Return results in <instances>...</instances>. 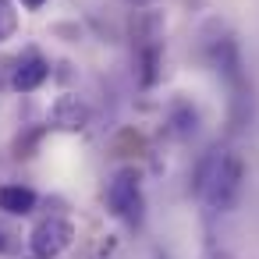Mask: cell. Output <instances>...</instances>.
I'll return each instance as SVG.
<instances>
[{
    "label": "cell",
    "mask_w": 259,
    "mask_h": 259,
    "mask_svg": "<svg viewBox=\"0 0 259 259\" xmlns=\"http://www.w3.org/2000/svg\"><path fill=\"white\" fill-rule=\"evenodd\" d=\"M107 206H110V213L121 217V220H139L142 192H139V174H135V170L114 174V181L107 185Z\"/></svg>",
    "instance_id": "2"
},
{
    "label": "cell",
    "mask_w": 259,
    "mask_h": 259,
    "mask_svg": "<svg viewBox=\"0 0 259 259\" xmlns=\"http://www.w3.org/2000/svg\"><path fill=\"white\" fill-rule=\"evenodd\" d=\"M0 209L11 213V217H25L36 209V192L25 185H4L0 188Z\"/></svg>",
    "instance_id": "6"
},
{
    "label": "cell",
    "mask_w": 259,
    "mask_h": 259,
    "mask_svg": "<svg viewBox=\"0 0 259 259\" xmlns=\"http://www.w3.org/2000/svg\"><path fill=\"white\" fill-rule=\"evenodd\" d=\"M29 259H50V255H36V252H32V255H29Z\"/></svg>",
    "instance_id": "10"
},
{
    "label": "cell",
    "mask_w": 259,
    "mask_h": 259,
    "mask_svg": "<svg viewBox=\"0 0 259 259\" xmlns=\"http://www.w3.org/2000/svg\"><path fill=\"white\" fill-rule=\"evenodd\" d=\"M22 4H25V8H29V11H39V8H43V4H47V0H22Z\"/></svg>",
    "instance_id": "8"
},
{
    "label": "cell",
    "mask_w": 259,
    "mask_h": 259,
    "mask_svg": "<svg viewBox=\"0 0 259 259\" xmlns=\"http://www.w3.org/2000/svg\"><path fill=\"white\" fill-rule=\"evenodd\" d=\"M241 160L234 153H224V156H213L206 167H202V181H199V192L206 195L209 209L217 213H227L234 202H238V192H241Z\"/></svg>",
    "instance_id": "1"
},
{
    "label": "cell",
    "mask_w": 259,
    "mask_h": 259,
    "mask_svg": "<svg viewBox=\"0 0 259 259\" xmlns=\"http://www.w3.org/2000/svg\"><path fill=\"white\" fill-rule=\"evenodd\" d=\"M15 29H18V11H15V4H11V0H0V43L11 39Z\"/></svg>",
    "instance_id": "7"
},
{
    "label": "cell",
    "mask_w": 259,
    "mask_h": 259,
    "mask_svg": "<svg viewBox=\"0 0 259 259\" xmlns=\"http://www.w3.org/2000/svg\"><path fill=\"white\" fill-rule=\"evenodd\" d=\"M128 4H135V8H149V4H156V0H128Z\"/></svg>",
    "instance_id": "9"
},
{
    "label": "cell",
    "mask_w": 259,
    "mask_h": 259,
    "mask_svg": "<svg viewBox=\"0 0 259 259\" xmlns=\"http://www.w3.org/2000/svg\"><path fill=\"white\" fill-rule=\"evenodd\" d=\"M71 241H75V227L64 220V217H47V220H39L36 227H32V234H29V245H32V252L36 255H61L64 248H71Z\"/></svg>",
    "instance_id": "3"
},
{
    "label": "cell",
    "mask_w": 259,
    "mask_h": 259,
    "mask_svg": "<svg viewBox=\"0 0 259 259\" xmlns=\"http://www.w3.org/2000/svg\"><path fill=\"white\" fill-rule=\"evenodd\" d=\"M50 124H54L57 132H82V128L89 124V107H85L78 96L64 93V96H57L54 107H50Z\"/></svg>",
    "instance_id": "4"
},
{
    "label": "cell",
    "mask_w": 259,
    "mask_h": 259,
    "mask_svg": "<svg viewBox=\"0 0 259 259\" xmlns=\"http://www.w3.org/2000/svg\"><path fill=\"white\" fill-rule=\"evenodd\" d=\"M47 78H50V64H47L43 57L29 54V57H22V61L15 64V71H11V89H18V93H36Z\"/></svg>",
    "instance_id": "5"
}]
</instances>
